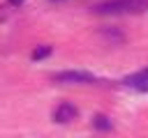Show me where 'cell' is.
I'll use <instances>...</instances> for the list:
<instances>
[{
    "mask_svg": "<svg viewBox=\"0 0 148 138\" xmlns=\"http://www.w3.org/2000/svg\"><path fill=\"white\" fill-rule=\"evenodd\" d=\"M123 83H125L127 87L148 90V67H146V69H141V71H136V74H132V76H127Z\"/></svg>",
    "mask_w": 148,
    "mask_h": 138,
    "instance_id": "obj_4",
    "label": "cell"
},
{
    "mask_svg": "<svg viewBox=\"0 0 148 138\" xmlns=\"http://www.w3.org/2000/svg\"><path fill=\"white\" fill-rule=\"evenodd\" d=\"M146 5V0H104L99 5H95L97 14H127V12H136Z\"/></svg>",
    "mask_w": 148,
    "mask_h": 138,
    "instance_id": "obj_1",
    "label": "cell"
},
{
    "mask_svg": "<svg viewBox=\"0 0 148 138\" xmlns=\"http://www.w3.org/2000/svg\"><path fill=\"white\" fill-rule=\"evenodd\" d=\"M92 124H95V129H104V131L111 129V122H109V117H104V115H95V117H92Z\"/></svg>",
    "mask_w": 148,
    "mask_h": 138,
    "instance_id": "obj_5",
    "label": "cell"
},
{
    "mask_svg": "<svg viewBox=\"0 0 148 138\" xmlns=\"http://www.w3.org/2000/svg\"><path fill=\"white\" fill-rule=\"evenodd\" d=\"M51 53V46H37L35 51H32V60H42V57H46Z\"/></svg>",
    "mask_w": 148,
    "mask_h": 138,
    "instance_id": "obj_6",
    "label": "cell"
},
{
    "mask_svg": "<svg viewBox=\"0 0 148 138\" xmlns=\"http://www.w3.org/2000/svg\"><path fill=\"white\" fill-rule=\"evenodd\" d=\"M76 115H79L76 106H72V103H60V106L56 108V113H53V120L60 122V124H65V122H72Z\"/></svg>",
    "mask_w": 148,
    "mask_h": 138,
    "instance_id": "obj_3",
    "label": "cell"
},
{
    "mask_svg": "<svg viewBox=\"0 0 148 138\" xmlns=\"http://www.w3.org/2000/svg\"><path fill=\"white\" fill-rule=\"evenodd\" d=\"M53 80L56 83H92L95 76L88 71H58L53 74Z\"/></svg>",
    "mask_w": 148,
    "mask_h": 138,
    "instance_id": "obj_2",
    "label": "cell"
}]
</instances>
